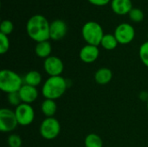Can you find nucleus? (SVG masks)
<instances>
[{
    "mask_svg": "<svg viewBox=\"0 0 148 147\" xmlns=\"http://www.w3.org/2000/svg\"><path fill=\"white\" fill-rule=\"evenodd\" d=\"M41 109H42V112L43 113V114L47 118L53 117L56 113V109H57L56 103L54 100L45 99L42 104Z\"/></svg>",
    "mask_w": 148,
    "mask_h": 147,
    "instance_id": "f3484780",
    "label": "nucleus"
},
{
    "mask_svg": "<svg viewBox=\"0 0 148 147\" xmlns=\"http://www.w3.org/2000/svg\"><path fill=\"white\" fill-rule=\"evenodd\" d=\"M147 37H148V34H147Z\"/></svg>",
    "mask_w": 148,
    "mask_h": 147,
    "instance_id": "cd10ccee",
    "label": "nucleus"
},
{
    "mask_svg": "<svg viewBox=\"0 0 148 147\" xmlns=\"http://www.w3.org/2000/svg\"><path fill=\"white\" fill-rule=\"evenodd\" d=\"M114 36L119 43L128 44L134 40L135 36V31L131 24L124 23L116 27L114 30Z\"/></svg>",
    "mask_w": 148,
    "mask_h": 147,
    "instance_id": "6e6552de",
    "label": "nucleus"
},
{
    "mask_svg": "<svg viewBox=\"0 0 148 147\" xmlns=\"http://www.w3.org/2000/svg\"><path fill=\"white\" fill-rule=\"evenodd\" d=\"M111 7L114 13L118 15L129 14L133 9V3L131 0H112Z\"/></svg>",
    "mask_w": 148,
    "mask_h": 147,
    "instance_id": "ddd939ff",
    "label": "nucleus"
},
{
    "mask_svg": "<svg viewBox=\"0 0 148 147\" xmlns=\"http://www.w3.org/2000/svg\"><path fill=\"white\" fill-rule=\"evenodd\" d=\"M15 113L18 121V124L21 126H29L30 125L35 119V112L33 107L29 104L22 103L16 107Z\"/></svg>",
    "mask_w": 148,
    "mask_h": 147,
    "instance_id": "0eeeda50",
    "label": "nucleus"
},
{
    "mask_svg": "<svg viewBox=\"0 0 148 147\" xmlns=\"http://www.w3.org/2000/svg\"><path fill=\"white\" fill-rule=\"evenodd\" d=\"M147 110H148V101H147Z\"/></svg>",
    "mask_w": 148,
    "mask_h": 147,
    "instance_id": "bb28decb",
    "label": "nucleus"
},
{
    "mask_svg": "<svg viewBox=\"0 0 148 147\" xmlns=\"http://www.w3.org/2000/svg\"><path fill=\"white\" fill-rule=\"evenodd\" d=\"M8 101L11 106H15V107H18L20 104H22L21 103L22 100L19 95V93L15 92V93L8 94Z\"/></svg>",
    "mask_w": 148,
    "mask_h": 147,
    "instance_id": "393cba45",
    "label": "nucleus"
},
{
    "mask_svg": "<svg viewBox=\"0 0 148 147\" xmlns=\"http://www.w3.org/2000/svg\"><path fill=\"white\" fill-rule=\"evenodd\" d=\"M100 51L97 46L87 44L86 46L82 47L80 50V59L85 63H92L95 62L99 56Z\"/></svg>",
    "mask_w": 148,
    "mask_h": 147,
    "instance_id": "9b49d317",
    "label": "nucleus"
},
{
    "mask_svg": "<svg viewBox=\"0 0 148 147\" xmlns=\"http://www.w3.org/2000/svg\"><path fill=\"white\" fill-rule=\"evenodd\" d=\"M68 27L64 21L56 19L50 23L49 35L50 38L55 41H59L62 39L67 34Z\"/></svg>",
    "mask_w": 148,
    "mask_h": 147,
    "instance_id": "9d476101",
    "label": "nucleus"
},
{
    "mask_svg": "<svg viewBox=\"0 0 148 147\" xmlns=\"http://www.w3.org/2000/svg\"><path fill=\"white\" fill-rule=\"evenodd\" d=\"M52 51V47L51 44L49 41H44V42H37L35 48V52L36 55L40 58H48L50 56Z\"/></svg>",
    "mask_w": 148,
    "mask_h": 147,
    "instance_id": "2eb2a0df",
    "label": "nucleus"
},
{
    "mask_svg": "<svg viewBox=\"0 0 148 147\" xmlns=\"http://www.w3.org/2000/svg\"><path fill=\"white\" fill-rule=\"evenodd\" d=\"M23 85V79L16 72L3 69L0 72V88L3 92L11 94L18 92Z\"/></svg>",
    "mask_w": 148,
    "mask_h": 147,
    "instance_id": "7ed1b4c3",
    "label": "nucleus"
},
{
    "mask_svg": "<svg viewBox=\"0 0 148 147\" xmlns=\"http://www.w3.org/2000/svg\"><path fill=\"white\" fill-rule=\"evenodd\" d=\"M140 57L145 66L148 68V41L144 42L140 48Z\"/></svg>",
    "mask_w": 148,
    "mask_h": 147,
    "instance_id": "412c9836",
    "label": "nucleus"
},
{
    "mask_svg": "<svg viewBox=\"0 0 148 147\" xmlns=\"http://www.w3.org/2000/svg\"><path fill=\"white\" fill-rule=\"evenodd\" d=\"M111 0H88L89 3H91L94 5L96 6H104L106 4H108Z\"/></svg>",
    "mask_w": 148,
    "mask_h": 147,
    "instance_id": "a878e982",
    "label": "nucleus"
},
{
    "mask_svg": "<svg viewBox=\"0 0 148 147\" xmlns=\"http://www.w3.org/2000/svg\"><path fill=\"white\" fill-rule=\"evenodd\" d=\"M49 28L50 23L42 15L31 16L26 24V30L29 36L37 42L48 41L50 38Z\"/></svg>",
    "mask_w": 148,
    "mask_h": 147,
    "instance_id": "f257e3e1",
    "label": "nucleus"
},
{
    "mask_svg": "<svg viewBox=\"0 0 148 147\" xmlns=\"http://www.w3.org/2000/svg\"><path fill=\"white\" fill-rule=\"evenodd\" d=\"M118 41L116 39V37L114 36V35H111V34H106L104 35L101 45L107 50H113L114 49L117 45H118Z\"/></svg>",
    "mask_w": 148,
    "mask_h": 147,
    "instance_id": "a211bd4d",
    "label": "nucleus"
},
{
    "mask_svg": "<svg viewBox=\"0 0 148 147\" xmlns=\"http://www.w3.org/2000/svg\"><path fill=\"white\" fill-rule=\"evenodd\" d=\"M128 15H129L130 19L132 21L135 22V23L141 22L143 20V18H144L143 11L140 9H138V8H133Z\"/></svg>",
    "mask_w": 148,
    "mask_h": 147,
    "instance_id": "aec40b11",
    "label": "nucleus"
},
{
    "mask_svg": "<svg viewBox=\"0 0 148 147\" xmlns=\"http://www.w3.org/2000/svg\"><path fill=\"white\" fill-rule=\"evenodd\" d=\"M18 124L16 113L9 108L0 110V130L3 133L12 132L16 128Z\"/></svg>",
    "mask_w": 148,
    "mask_h": 147,
    "instance_id": "423d86ee",
    "label": "nucleus"
},
{
    "mask_svg": "<svg viewBox=\"0 0 148 147\" xmlns=\"http://www.w3.org/2000/svg\"><path fill=\"white\" fill-rule=\"evenodd\" d=\"M45 72L49 76H59L63 72L64 65L62 61L57 56H49L45 59L43 63Z\"/></svg>",
    "mask_w": 148,
    "mask_h": 147,
    "instance_id": "1a4fd4ad",
    "label": "nucleus"
},
{
    "mask_svg": "<svg viewBox=\"0 0 148 147\" xmlns=\"http://www.w3.org/2000/svg\"><path fill=\"white\" fill-rule=\"evenodd\" d=\"M10 48V41L6 35L0 33V54H5Z\"/></svg>",
    "mask_w": 148,
    "mask_h": 147,
    "instance_id": "5701e85b",
    "label": "nucleus"
},
{
    "mask_svg": "<svg viewBox=\"0 0 148 147\" xmlns=\"http://www.w3.org/2000/svg\"><path fill=\"white\" fill-rule=\"evenodd\" d=\"M14 29V25L12 23L11 21L10 20H3L2 23H1V25H0V30L2 34H4L6 36L10 35Z\"/></svg>",
    "mask_w": 148,
    "mask_h": 147,
    "instance_id": "4be33fe9",
    "label": "nucleus"
},
{
    "mask_svg": "<svg viewBox=\"0 0 148 147\" xmlns=\"http://www.w3.org/2000/svg\"><path fill=\"white\" fill-rule=\"evenodd\" d=\"M113 77L112 71L108 68H101L98 69L95 75V80L99 85L108 84Z\"/></svg>",
    "mask_w": 148,
    "mask_h": 147,
    "instance_id": "4468645a",
    "label": "nucleus"
},
{
    "mask_svg": "<svg viewBox=\"0 0 148 147\" xmlns=\"http://www.w3.org/2000/svg\"><path fill=\"white\" fill-rule=\"evenodd\" d=\"M82 34L83 39L88 42V44L97 47L101 44V40L104 36L101 26L98 23L94 21H89L83 25Z\"/></svg>",
    "mask_w": 148,
    "mask_h": 147,
    "instance_id": "20e7f679",
    "label": "nucleus"
},
{
    "mask_svg": "<svg viewBox=\"0 0 148 147\" xmlns=\"http://www.w3.org/2000/svg\"><path fill=\"white\" fill-rule=\"evenodd\" d=\"M18 93L23 103H26V104H30L34 102L38 97V91L36 88L26 84H23L22 86Z\"/></svg>",
    "mask_w": 148,
    "mask_h": 147,
    "instance_id": "f8f14e48",
    "label": "nucleus"
},
{
    "mask_svg": "<svg viewBox=\"0 0 148 147\" xmlns=\"http://www.w3.org/2000/svg\"><path fill=\"white\" fill-rule=\"evenodd\" d=\"M7 142L10 147H22V139L17 134H10Z\"/></svg>",
    "mask_w": 148,
    "mask_h": 147,
    "instance_id": "b1692460",
    "label": "nucleus"
},
{
    "mask_svg": "<svg viewBox=\"0 0 148 147\" xmlns=\"http://www.w3.org/2000/svg\"><path fill=\"white\" fill-rule=\"evenodd\" d=\"M42 82V75L36 70L28 72L23 77V83L32 87H37Z\"/></svg>",
    "mask_w": 148,
    "mask_h": 147,
    "instance_id": "dca6fc26",
    "label": "nucleus"
},
{
    "mask_svg": "<svg viewBox=\"0 0 148 147\" xmlns=\"http://www.w3.org/2000/svg\"><path fill=\"white\" fill-rule=\"evenodd\" d=\"M61 131V126L59 121L54 118H46L40 126V134L45 139H56Z\"/></svg>",
    "mask_w": 148,
    "mask_h": 147,
    "instance_id": "39448f33",
    "label": "nucleus"
},
{
    "mask_svg": "<svg viewBox=\"0 0 148 147\" xmlns=\"http://www.w3.org/2000/svg\"><path fill=\"white\" fill-rule=\"evenodd\" d=\"M85 146L86 147H102L103 141L101 137L95 133L88 134L85 139Z\"/></svg>",
    "mask_w": 148,
    "mask_h": 147,
    "instance_id": "6ab92c4d",
    "label": "nucleus"
},
{
    "mask_svg": "<svg viewBox=\"0 0 148 147\" xmlns=\"http://www.w3.org/2000/svg\"><path fill=\"white\" fill-rule=\"evenodd\" d=\"M67 88V80L62 76H49L42 86V93L45 99L55 101L64 94Z\"/></svg>",
    "mask_w": 148,
    "mask_h": 147,
    "instance_id": "f03ea898",
    "label": "nucleus"
}]
</instances>
